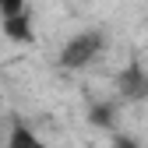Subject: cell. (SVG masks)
<instances>
[{"label": "cell", "instance_id": "obj_3", "mask_svg": "<svg viewBox=\"0 0 148 148\" xmlns=\"http://www.w3.org/2000/svg\"><path fill=\"white\" fill-rule=\"evenodd\" d=\"M120 95L131 99V102L148 99V74H145L141 67H127V71L120 74Z\"/></svg>", "mask_w": 148, "mask_h": 148}, {"label": "cell", "instance_id": "obj_5", "mask_svg": "<svg viewBox=\"0 0 148 148\" xmlns=\"http://www.w3.org/2000/svg\"><path fill=\"white\" fill-rule=\"evenodd\" d=\"M113 148H141V145H138V141H131V138H116V141H113Z\"/></svg>", "mask_w": 148, "mask_h": 148}, {"label": "cell", "instance_id": "obj_2", "mask_svg": "<svg viewBox=\"0 0 148 148\" xmlns=\"http://www.w3.org/2000/svg\"><path fill=\"white\" fill-rule=\"evenodd\" d=\"M0 28L11 42H32V14L25 0H4L0 4Z\"/></svg>", "mask_w": 148, "mask_h": 148}, {"label": "cell", "instance_id": "obj_6", "mask_svg": "<svg viewBox=\"0 0 148 148\" xmlns=\"http://www.w3.org/2000/svg\"><path fill=\"white\" fill-rule=\"evenodd\" d=\"M145 4H148V0H145Z\"/></svg>", "mask_w": 148, "mask_h": 148}, {"label": "cell", "instance_id": "obj_4", "mask_svg": "<svg viewBox=\"0 0 148 148\" xmlns=\"http://www.w3.org/2000/svg\"><path fill=\"white\" fill-rule=\"evenodd\" d=\"M4 148H53V145L42 141L28 123H14V127H11V134H7V145H4Z\"/></svg>", "mask_w": 148, "mask_h": 148}, {"label": "cell", "instance_id": "obj_1", "mask_svg": "<svg viewBox=\"0 0 148 148\" xmlns=\"http://www.w3.org/2000/svg\"><path fill=\"white\" fill-rule=\"evenodd\" d=\"M102 49H106V35L99 28H85V32L71 35V39L60 46V67L64 71H81V67H88L92 60H95Z\"/></svg>", "mask_w": 148, "mask_h": 148}]
</instances>
